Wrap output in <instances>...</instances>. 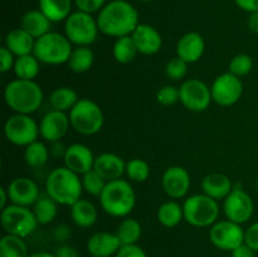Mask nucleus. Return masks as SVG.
<instances>
[{
    "label": "nucleus",
    "mask_w": 258,
    "mask_h": 257,
    "mask_svg": "<svg viewBox=\"0 0 258 257\" xmlns=\"http://www.w3.org/2000/svg\"><path fill=\"white\" fill-rule=\"evenodd\" d=\"M98 33L97 19L90 13L77 10L64 20V35L76 47H91L97 39Z\"/></svg>",
    "instance_id": "6e6552de"
},
{
    "label": "nucleus",
    "mask_w": 258,
    "mask_h": 257,
    "mask_svg": "<svg viewBox=\"0 0 258 257\" xmlns=\"http://www.w3.org/2000/svg\"><path fill=\"white\" fill-rule=\"evenodd\" d=\"M122 246L117 234L111 232H96L88 238L86 248L91 257H112L116 256Z\"/></svg>",
    "instance_id": "6ab92c4d"
},
{
    "label": "nucleus",
    "mask_w": 258,
    "mask_h": 257,
    "mask_svg": "<svg viewBox=\"0 0 258 257\" xmlns=\"http://www.w3.org/2000/svg\"><path fill=\"white\" fill-rule=\"evenodd\" d=\"M53 237L59 243H64V242H67L72 237V229H71L68 224H58L53 229Z\"/></svg>",
    "instance_id": "49530a36"
},
{
    "label": "nucleus",
    "mask_w": 258,
    "mask_h": 257,
    "mask_svg": "<svg viewBox=\"0 0 258 257\" xmlns=\"http://www.w3.org/2000/svg\"><path fill=\"white\" fill-rule=\"evenodd\" d=\"M0 223L5 233L22 238L30 236L39 226L33 209L12 203L0 213Z\"/></svg>",
    "instance_id": "1a4fd4ad"
},
{
    "label": "nucleus",
    "mask_w": 258,
    "mask_h": 257,
    "mask_svg": "<svg viewBox=\"0 0 258 257\" xmlns=\"http://www.w3.org/2000/svg\"><path fill=\"white\" fill-rule=\"evenodd\" d=\"M81 180H82L83 190L93 197H100L101 193L103 191V189H105L106 184H107V181H106L97 171L93 170V169L92 170L87 171L86 174H83Z\"/></svg>",
    "instance_id": "4c0bfd02"
},
{
    "label": "nucleus",
    "mask_w": 258,
    "mask_h": 257,
    "mask_svg": "<svg viewBox=\"0 0 258 257\" xmlns=\"http://www.w3.org/2000/svg\"><path fill=\"white\" fill-rule=\"evenodd\" d=\"M71 218L80 228H91L97 222V208L91 201L81 198L71 206Z\"/></svg>",
    "instance_id": "a878e982"
},
{
    "label": "nucleus",
    "mask_w": 258,
    "mask_h": 257,
    "mask_svg": "<svg viewBox=\"0 0 258 257\" xmlns=\"http://www.w3.org/2000/svg\"><path fill=\"white\" fill-rule=\"evenodd\" d=\"M100 33L111 38L131 35L140 24L139 13L131 3L126 0H111L97 14Z\"/></svg>",
    "instance_id": "f257e3e1"
},
{
    "label": "nucleus",
    "mask_w": 258,
    "mask_h": 257,
    "mask_svg": "<svg viewBox=\"0 0 258 257\" xmlns=\"http://www.w3.org/2000/svg\"><path fill=\"white\" fill-rule=\"evenodd\" d=\"M71 127L76 133L85 136L100 133L105 122L103 111L95 101L90 98H80L75 107L68 112Z\"/></svg>",
    "instance_id": "0eeeda50"
},
{
    "label": "nucleus",
    "mask_w": 258,
    "mask_h": 257,
    "mask_svg": "<svg viewBox=\"0 0 258 257\" xmlns=\"http://www.w3.org/2000/svg\"><path fill=\"white\" fill-rule=\"evenodd\" d=\"M0 257H29L24 238L4 234L0 239Z\"/></svg>",
    "instance_id": "c9c22d12"
},
{
    "label": "nucleus",
    "mask_w": 258,
    "mask_h": 257,
    "mask_svg": "<svg viewBox=\"0 0 258 257\" xmlns=\"http://www.w3.org/2000/svg\"><path fill=\"white\" fill-rule=\"evenodd\" d=\"M179 92L181 105L191 112H203L213 101L211 87L198 78L184 81L179 87Z\"/></svg>",
    "instance_id": "9b49d317"
},
{
    "label": "nucleus",
    "mask_w": 258,
    "mask_h": 257,
    "mask_svg": "<svg viewBox=\"0 0 258 257\" xmlns=\"http://www.w3.org/2000/svg\"><path fill=\"white\" fill-rule=\"evenodd\" d=\"M4 45L15 57H22V55L33 54L35 39L22 28H15L7 34Z\"/></svg>",
    "instance_id": "b1692460"
},
{
    "label": "nucleus",
    "mask_w": 258,
    "mask_h": 257,
    "mask_svg": "<svg viewBox=\"0 0 258 257\" xmlns=\"http://www.w3.org/2000/svg\"><path fill=\"white\" fill-rule=\"evenodd\" d=\"M33 213L40 226L52 223L58 214V203L47 193L40 194L38 201L33 204Z\"/></svg>",
    "instance_id": "c85d7f7f"
},
{
    "label": "nucleus",
    "mask_w": 258,
    "mask_h": 257,
    "mask_svg": "<svg viewBox=\"0 0 258 257\" xmlns=\"http://www.w3.org/2000/svg\"><path fill=\"white\" fill-rule=\"evenodd\" d=\"M95 159L96 156L93 155L92 150L87 145L81 143L67 146V150L63 156L64 166H67L78 175H83L87 171L92 170Z\"/></svg>",
    "instance_id": "a211bd4d"
},
{
    "label": "nucleus",
    "mask_w": 258,
    "mask_h": 257,
    "mask_svg": "<svg viewBox=\"0 0 258 257\" xmlns=\"http://www.w3.org/2000/svg\"><path fill=\"white\" fill-rule=\"evenodd\" d=\"M55 257H80V253H78L77 249L73 246L67 243H62L55 248L54 251Z\"/></svg>",
    "instance_id": "de8ad7c7"
},
{
    "label": "nucleus",
    "mask_w": 258,
    "mask_h": 257,
    "mask_svg": "<svg viewBox=\"0 0 258 257\" xmlns=\"http://www.w3.org/2000/svg\"><path fill=\"white\" fill-rule=\"evenodd\" d=\"M156 100L163 106H173L180 101V92L175 86L166 85L163 86L156 93Z\"/></svg>",
    "instance_id": "a19ab883"
},
{
    "label": "nucleus",
    "mask_w": 258,
    "mask_h": 257,
    "mask_svg": "<svg viewBox=\"0 0 258 257\" xmlns=\"http://www.w3.org/2000/svg\"><path fill=\"white\" fill-rule=\"evenodd\" d=\"M256 189H257V191H258V178H257V180H256Z\"/></svg>",
    "instance_id": "4d7b16f0"
},
{
    "label": "nucleus",
    "mask_w": 258,
    "mask_h": 257,
    "mask_svg": "<svg viewBox=\"0 0 258 257\" xmlns=\"http://www.w3.org/2000/svg\"><path fill=\"white\" fill-rule=\"evenodd\" d=\"M188 65L185 60L179 57H174L166 63L165 66V75L169 80L171 81H180L188 73Z\"/></svg>",
    "instance_id": "ea45409f"
},
{
    "label": "nucleus",
    "mask_w": 258,
    "mask_h": 257,
    "mask_svg": "<svg viewBox=\"0 0 258 257\" xmlns=\"http://www.w3.org/2000/svg\"><path fill=\"white\" fill-rule=\"evenodd\" d=\"M115 233L117 234L121 244H136L143 236V227L138 219L126 217L118 224Z\"/></svg>",
    "instance_id": "473e14b6"
},
{
    "label": "nucleus",
    "mask_w": 258,
    "mask_h": 257,
    "mask_svg": "<svg viewBox=\"0 0 258 257\" xmlns=\"http://www.w3.org/2000/svg\"><path fill=\"white\" fill-rule=\"evenodd\" d=\"M211 92L212 98L217 105L229 107L241 100L243 95V83L241 78L231 72L222 73L212 83Z\"/></svg>",
    "instance_id": "ddd939ff"
},
{
    "label": "nucleus",
    "mask_w": 258,
    "mask_h": 257,
    "mask_svg": "<svg viewBox=\"0 0 258 257\" xmlns=\"http://www.w3.org/2000/svg\"><path fill=\"white\" fill-rule=\"evenodd\" d=\"M244 243L248 244L254 252H258V221L244 231Z\"/></svg>",
    "instance_id": "a18cd8bd"
},
{
    "label": "nucleus",
    "mask_w": 258,
    "mask_h": 257,
    "mask_svg": "<svg viewBox=\"0 0 258 257\" xmlns=\"http://www.w3.org/2000/svg\"><path fill=\"white\" fill-rule=\"evenodd\" d=\"M150 165L148 161L143 160V159L134 158L131 160L126 161V175H127L128 180L134 181V183H144L150 176Z\"/></svg>",
    "instance_id": "e433bc0d"
},
{
    "label": "nucleus",
    "mask_w": 258,
    "mask_h": 257,
    "mask_svg": "<svg viewBox=\"0 0 258 257\" xmlns=\"http://www.w3.org/2000/svg\"><path fill=\"white\" fill-rule=\"evenodd\" d=\"M232 257H254L256 256V252L246 243H242L241 246H238L237 248H234L231 252Z\"/></svg>",
    "instance_id": "8fccbe9b"
},
{
    "label": "nucleus",
    "mask_w": 258,
    "mask_h": 257,
    "mask_svg": "<svg viewBox=\"0 0 258 257\" xmlns=\"http://www.w3.org/2000/svg\"><path fill=\"white\" fill-rule=\"evenodd\" d=\"M29 257H55L54 253H50V252L40 251V252H34V253L29 254Z\"/></svg>",
    "instance_id": "5fc2aeb1"
},
{
    "label": "nucleus",
    "mask_w": 258,
    "mask_h": 257,
    "mask_svg": "<svg viewBox=\"0 0 258 257\" xmlns=\"http://www.w3.org/2000/svg\"><path fill=\"white\" fill-rule=\"evenodd\" d=\"M13 72H14L15 77L19 80L34 81V78L40 72V62L34 54L17 57Z\"/></svg>",
    "instance_id": "2f4dec72"
},
{
    "label": "nucleus",
    "mask_w": 258,
    "mask_h": 257,
    "mask_svg": "<svg viewBox=\"0 0 258 257\" xmlns=\"http://www.w3.org/2000/svg\"><path fill=\"white\" fill-rule=\"evenodd\" d=\"M45 193L58 204L71 207L82 198V180L67 166H58L45 179Z\"/></svg>",
    "instance_id": "f03ea898"
},
{
    "label": "nucleus",
    "mask_w": 258,
    "mask_h": 257,
    "mask_svg": "<svg viewBox=\"0 0 258 257\" xmlns=\"http://www.w3.org/2000/svg\"><path fill=\"white\" fill-rule=\"evenodd\" d=\"M71 127L70 116L66 112L50 110L42 117L39 123V133L42 139L48 143L60 141Z\"/></svg>",
    "instance_id": "dca6fc26"
},
{
    "label": "nucleus",
    "mask_w": 258,
    "mask_h": 257,
    "mask_svg": "<svg viewBox=\"0 0 258 257\" xmlns=\"http://www.w3.org/2000/svg\"><path fill=\"white\" fill-rule=\"evenodd\" d=\"M4 135L13 145L25 148L40 136L39 125L30 115L14 113L5 121Z\"/></svg>",
    "instance_id": "9d476101"
},
{
    "label": "nucleus",
    "mask_w": 258,
    "mask_h": 257,
    "mask_svg": "<svg viewBox=\"0 0 258 257\" xmlns=\"http://www.w3.org/2000/svg\"><path fill=\"white\" fill-rule=\"evenodd\" d=\"M50 25H52V22L39 9L28 10L20 19V28L29 33L34 39H38L47 33L52 32Z\"/></svg>",
    "instance_id": "393cba45"
},
{
    "label": "nucleus",
    "mask_w": 258,
    "mask_h": 257,
    "mask_svg": "<svg viewBox=\"0 0 258 257\" xmlns=\"http://www.w3.org/2000/svg\"><path fill=\"white\" fill-rule=\"evenodd\" d=\"M43 97L42 87L35 81L15 78L4 88V101L14 113L32 115L40 107Z\"/></svg>",
    "instance_id": "7ed1b4c3"
},
{
    "label": "nucleus",
    "mask_w": 258,
    "mask_h": 257,
    "mask_svg": "<svg viewBox=\"0 0 258 257\" xmlns=\"http://www.w3.org/2000/svg\"><path fill=\"white\" fill-rule=\"evenodd\" d=\"M190 174L180 165L169 166L161 176V186L171 199L184 198L190 189Z\"/></svg>",
    "instance_id": "2eb2a0df"
},
{
    "label": "nucleus",
    "mask_w": 258,
    "mask_h": 257,
    "mask_svg": "<svg viewBox=\"0 0 258 257\" xmlns=\"http://www.w3.org/2000/svg\"><path fill=\"white\" fill-rule=\"evenodd\" d=\"M134 43L138 48L139 53L144 55H154L161 49L163 47V38L161 34L151 27L150 24H140L138 25L134 33L131 34Z\"/></svg>",
    "instance_id": "aec40b11"
},
{
    "label": "nucleus",
    "mask_w": 258,
    "mask_h": 257,
    "mask_svg": "<svg viewBox=\"0 0 258 257\" xmlns=\"http://www.w3.org/2000/svg\"><path fill=\"white\" fill-rule=\"evenodd\" d=\"M209 239L216 248L232 252L234 248L244 243V229L242 228V224L227 218L223 221H217L211 227Z\"/></svg>",
    "instance_id": "f8f14e48"
},
{
    "label": "nucleus",
    "mask_w": 258,
    "mask_h": 257,
    "mask_svg": "<svg viewBox=\"0 0 258 257\" xmlns=\"http://www.w3.org/2000/svg\"><path fill=\"white\" fill-rule=\"evenodd\" d=\"M247 27L254 34H258V12L251 13L247 19Z\"/></svg>",
    "instance_id": "603ef678"
},
{
    "label": "nucleus",
    "mask_w": 258,
    "mask_h": 257,
    "mask_svg": "<svg viewBox=\"0 0 258 257\" xmlns=\"http://www.w3.org/2000/svg\"><path fill=\"white\" fill-rule=\"evenodd\" d=\"M50 151L47 148L44 143L37 140L32 143L30 145L25 146L24 149V161L29 168H42L47 164L48 159H49Z\"/></svg>",
    "instance_id": "72a5a7b5"
},
{
    "label": "nucleus",
    "mask_w": 258,
    "mask_h": 257,
    "mask_svg": "<svg viewBox=\"0 0 258 257\" xmlns=\"http://www.w3.org/2000/svg\"><path fill=\"white\" fill-rule=\"evenodd\" d=\"M202 191L216 201L226 199L227 196L233 190L232 180L222 173H212L202 179Z\"/></svg>",
    "instance_id": "5701e85b"
},
{
    "label": "nucleus",
    "mask_w": 258,
    "mask_h": 257,
    "mask_svg": "<svg viewBox=\"0 0 258 257\" xmlns=\"http://www.w3.org/2000/svg\"><path fill=\"white\" fill-rule=\"evenodd\" d=\"M115 257H148L145 249L136 244H122Z\"/></svg>",
    "instance_id": "c03bdc74"
},
{
    "label": "nucleus",
    "mask_w": 258,
    "mask_h": 257,
    "mask_svg": "<svg viewBox=\"0 0 258 257\" xmlns=\"http://www.w3.org/2000/svg\"><path fill=\"white\" fill-rule=\"evenodd\" d=\"M95 62V53L91 47H73L67 65L75 73H85L92 68Z\"/></svg>",
    "instance_id": "7c9ffc66"
},
{
    "label": "nucleus",
    "mask_w": 258,
    "mask_h": 257,
    "mask_svg": "<svg viewBox=\"0 0 258 257\" xmlns=\"http://www.w3.org/2000/svg\"><path fill=\"white\" fill-rule=\"evenodd\" d=\"M138 2H143V3H148V2H153V0H138Z\"/></svg>",
    "instance_id": "6e6d98bb"
},
{
    "label": "nucleus",
    "mask_w": 258,
    "mask_h": 257,
    "mask_svg": "<svg viewBox=\"0 0 258 257\" xmlns=\"http://www.w3.org/2000/svg\"><path fill=\"white\" fill-rule=\"evenodd\" d=\"M10 203L23 207H33L40 197L38 184L28 176L14 178L7 186Z\"/></svg>",
    "instance_id": "f3484780"
},
{
    "label": "nucleus",
    "mask_w": 258,
    "mask_h": 257,
    "mask_svg": "<svg viewBox=\"0 0 258 257\" xmlns=\"http://www.w3.org/2000/svg\"><path fill=\"white\" fill-rule=\"evenodd\" d=\"M52 144V149H50V155L55 156V158H59V156H64L66 150H67V146L63 145L60 141H55V143Z\"/></svg>",
    "instance_id": "3c124183"
},
{
    "label": "nucleus",
    "mask_w": 258,
    "mask_h": 257,
    "mask_svg": "<svg viewBox=\"0 0 258 257\" xmlns=\"http://www.w3.org/2000/svg\"><path fill=\"white\" fill-rule=\"evenodd\" d=\"M93 170L97 171L106 181L117 180L126 173V161L113 153H102L96 156Z\"/></svg>",
    "instance_id": "4be33fe9"
},
{
    "label": "nucleus",
    "mask_w": 258,
    "mask_h": 257,
    "mask_svg": "<svg viewBox=\"0 0 258 257\" xmlns=\"http://www.w3.org/2000/svg\"><path fill=\"white\" fill-rule=\"evenodd\" d=\"M206 50V42L202 34L197 32H188L179 38L176 43V57L186 63H196L203 57Z\"/></svg>",
    "instance_id": "412c9836"
},
{
    "label": "nucleus",
    "mask_w": 258,
    "mask_h": 257,
    "mask_svg": "<svg viewBox=\"0 0 258 257\" xmlns=\"http://www.w3.org/2000/svg\"><path fill=\"white\" fill-rule=\"evenodd\" d=\"M80 101L78 93L71 87H58L50 93L49 103L52 110L62 111V112H70L76 103Z\"/></svg>",
    "instance_id": "c756f323"
},
{
    "label": "nucleus",
    "mask_w": 258,
    "mask_h": 257,
    "mask_svg": "<svg viewBox=\"0 0 258 257\" xmlns=\"http://www.w3.org/2000/svg\"><path fill=\"white\" fill-rule=\"evenodd\" d=\"M223 212L227 219L243 224L253 216L254 203L246 190L242 188H233L223 201Z\"/></svg>",
    "instance_id": "4468645a"
},
{
    "label": "nucleus",
    "mask_w": 258,
    "mask_h": 257,
    "mask_svg": "<svg viewBox=\"0 0 258 257\" xmlns=\"http://www.w3.org/2000/svg\"><path fill=\"white\" fill-rule=\"evenodd\" d=\"M17 57L8 49L5 45L0 48V72L8 73L14 68V63Z\"/></svg>",
    "instance_id": "37998d69"
},
{
    "label": "nucleus",
    "mask_w": 258,
    "mask_h": 257,
    "mask_svg": "<svg viewBox=\"0 0 258 257\" xmlns=\"http://www.w3.org/2000/svg\"><path fill=\"white\" fill-rule=\"evenodd\" d=\"M72 50L73 44L64 34L49 32L35 39L33 54L43 65L60 66L68 62Z\"/></svg>",
    "instance_id": "39448f33"
},
{
    "label": "nucleus",
    "mask_w": 258,
    "mask_h": 257,
    "mask_svg": "<svg viewBox=\"0 0 258 257\" xmlns=\"http://www.w3.org/2000/svg\"><path fill=\"white\" fill-rule=\"evenodd\" d=\"M98 198L103 212L116 218H126L136 206V193L134 186L130 181L122 178L107 181Z\"/></svg>",
    "instance_id": "20e7f679"
},
{
    "label": "nucleus",
    "mask_w": 258,
    "mask_h": 257,
    "mask_svg": "<svg viewBox=\"0 0 258 257\" xmlns=\"http://www.w3.org/2000/svg\"><path fill=\"white\" fill-rule=\"evenodd\" d=\"M234 3L239 9L244 10L249 14L258 12V0H234Z\"/></svg>",
    "instance_id": "09e8293b"
},
{
    "label": "nucleus",
    "mask_w": 258,
    "mask_h": 257,
    "mask_svg": "<svg viewBox=\"0 0 258 257\" xmlns=\"http://www.w3.org/2000/svg\"><path fill=\"white\" fill-rule=\"evenodd\" d=\"M39 10L52 23L63 22L72 13V0H39Z\"/></svg>",
    "instance_id": "bb28decb"
},
{
    "label": "nucleus",
    "mask_w": 258,
    "mask_h": 257,
    "mask_svg": "<svg viewBox=\"0 0 258 257\" xmlns=\"http://www.w3.org/2000/svg\"><path fill=\"white\" fill-rule=\"evenodd\" d=\"M252 68H253V59L251 55L246 54V53H239V54L234 55L229 62L228 72L242 78L248 75Z\"/></svg>",
    "instance_id": "58836bf2"
},
{
    "label": "nucleus",
    "mask_w": 258,
    "mask_h": 257,
    "mask_svg": "<svg viewBox=\"0 0 258 257\" xmlns=\"http://www.w3.org/2000/svg\"><path fill=\"white\" fill-rule=\"evenodd\" d=\"M75 4L81 12L93 14L100 12L107 4V0H75Z\"/></svg>",
    "instance_id": "79ce46f5"
},
{
    "label": "nucleus",
    "mask_w": 258,
    "mask_h": 257,
    "mask_svg": "<svg viewBox=\"0 0 258 257\" xmlns=\"http://www.w3.org/2000/svg\"><path fill=\"white\" fill-rule=\"evenodd\" d=\"M10 204L9 194H8V189L5 186H2L0 188V211L8 207Z\"/></svg>",
    "instance_id": "864d4df0"
},
{
    "label": "nucleus",
    "mask_w": 258,
    "mask_h": 257,
    "mask_svg": "<svg viewBox=\"0 0 258 257\" xmlns=\"http://www.w3.org/2000/svg\"><path fill=\"white\" fill-rule=\"evenodd\" d=\"M156 218L159 223L165 228H174L184 221L183 206L176 201L164 202L156 212Z\"/></svg>",
    "instance_id": "cd10ccee"
},
{
    "label": "nucleus",
    "mask_w": 258,
    "mask_h": 257,
    "mask_svg": "<svg viewBox=\"0 0 258 257\" xmlns=\"http://www.w3.org/2000/svg\"><path fill=\"white\" fill-rule=\"evenodd\" d=\"M184 221L197 228L212 227L219 217L218 201L207 194H194L188 197L183 203Z\"/></svg>",
    "instance_id": "423d86ee"
},
{
    "label": "nucleus",
    "mask_w": 258,
    "mask_h": 257,
    "mask_svg": "<svg viewBox=\"0 0 258 257\" xmlns=\"http://www.w3.org/2000/svg\"><path fill=\"white\" fill-rule=\"evenodd\" d=\"M112 54L116 62L121 63V65H128L133 62L139 54V50L136 48L135 43L131 35H126V37H121L116 39L113 43Z\"/></svg>",
    "instance_id": "f704fd0d"
}]
</instances>
